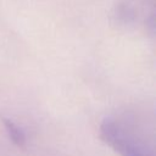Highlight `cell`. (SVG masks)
<instances>
[{
  "mask_svg": "<svg viewBox=\"0 0 156 156\" xmlns=\"http://www.w3.org/2000/svg\"><path fill=\"white\" fill-rule=\"evenodd\" d=\"M101 135L121 156H154L152 151L147 150V146L112 119L104 121L101 124Z\"/></svg>",
  "mask_w": 156,
  "mask_h": 156,
  "instance_id": "6da1fadb",
  "label": "cell"
},
{
  "mask_svg": "<svg viewBox=\"0 0 156 156\" xmlns=\"http://www.w3.org/2000/svg\"><path fill=\"white\" fill-rule=\"evenodd\" d=\"M5 126H6V129H7L9 134H10V136H11V139H12L16 144L22 145V144L24 143V134L21 132V129H20L18 127H16V126H15L12 122H10V121H6V122H5Z\"/></svg>",
  "mask_w": 156,
  "mask_h": 156,
  "instance_id": "7a4b0ae2",
  "label": "cell"
}]
</instances>
